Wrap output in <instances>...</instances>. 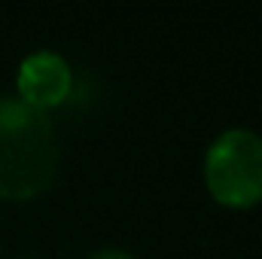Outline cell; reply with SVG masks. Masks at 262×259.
Returning <instances> with one entry per match:
<instances>
[{
	"mask_svg": "<svg viewBox=\"0 0 262 259\" xmlns=\"http://www.w3.org/2000/svg\"><path fill=\"white\" fill-rule=\"evenodd\" d=\"M15 89H18L21 104L34 107L40 113H49L52 107H61L70 98L73 70L58 52L40 49L21 61L18 76H15Z\"/></svg>",
	"mask_w": 262,
	"mask_h": 259,
	"instance_id": "3",
	"label": "cell"
},
{
	"mask_svg": "<svg viewBox=\"0 0 262 259\" xmlns=\"http://www.w3.org/2000/svg\"><path fill=\"white\" fill-rule=\"evenodd\" d=\"M61 162L58 131L49 113L18 98H0V201H31L43 195Z\"/></svg>",
	"mask_w": 262,
	"mask_h": 259,
	"instance_id": "1",
	"label": "cell"
},
{
	"mask_svg": "<svg viewBox=\"0 0 262 259\" xmlns=\"http://www.w3.org/2000/svg\"><path fill=\"white\" fill-rule=\"evenodd\" d=\"M89 259H134L131 253L125 250H116V247H107V250H98V253H92Z\"/></svg>",
	"mask_w": 262,
	"mask_h": 259,
	"instance_id": "4",
	"label": "cell"
},
{
	"mask_svg": "<svg viewBox=\"0 0 262 259\" xmlns=\"http://www.w3.org/2000/svg\"><path fill=\"white\" fill-rule=\"evenodd\" d=\"M204 186L229 210L262 204V137L250 128L223 131L204 153Z\"/></svg>",
	"mask_w": 262,
	"mask_h": 259,
	"instance_id": "2",
	"label": "cell"
}]
</instances>
